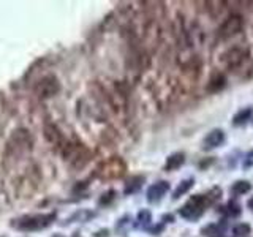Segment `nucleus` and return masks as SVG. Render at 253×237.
Listing matches in <instances>:
<instances>
[{"label": "nucleus", "mask_w": 253, "mask_h": 237, "mask_svg": "<svg viewBox=\"0 0 253 237\" xmlns=\"http://www.w3.org/2000/svg\"><path fill=\"white\" fill-rule=\"evenodd\" d=\"M55 212L49 214H35V215H22L19 219H15L11 221V226L22 233H34L41 231L51 226L55 220Z\"/></svg>", "instance_id": "nucleus-1"}, {"label": "nucleus", "mask_w": 253, "mask_h": 237, "mask_svg": "<svg viewBox=\"0 0 253 237\" xmlns=\"http://www.w3.org/2000/svg\"><path fill=\"white\" fill-rule=\"evenodd\" d=\"M206 206H207V201H206L204 195H195L181 207L179 214L182 219H185L188 221H195L204 214Z\"/></svg>", "instance_id": "nucleus-2"}, {"label": "nucleus", "mask_w": 253, "mask_h": 237, "mask_svg": "<svg viewBox=\"0 0 253 237\" xmlns=\"http://www.w3.org/2000/svg\"><path fill=\"white\" fill-rule=\"evenodd\" d=\"M34 92L38 98L48 100L55 97L60 92V81L55 74H44L43 78L35 84Z\"/></svg>", "instance_id": "nucleus-3"}, {"label": "nucleus", "mask_w": 253, "mask_h": 237, "mask_svg": "<svg viewBox=\"0 0 253 237\" xmlns=\"http://www.w3.org/2000/svg\"><path fill=\"white\" fill-rule=\"evenodd\" d=\"M126 171V164L122 158L112 157L109 160H106L98 168V176L101 179H120Z\"/></svg>", "instance_id": "nucleus-4"}, {"label": "nucleus", "mask_w": 253, "mask_h": 237, "mask_svg": "<svg viewBox=\"0 0 253 237\" xmlns=\"http://www.w3.org/2000/svg\"><path fill=\"white\" fill-rule=\"evenodd\" d=\"M247 59H249V49L244 46H234L231 49H228L226 53L221 55V62L230 70L240 68Z\"/></svg>", "instance_id": "nucleus-5"}, {"label": "nucleus", "mask_w": 253, "mask_h": 237, "mask_svg": "<svg viewBox=\"0 0 253 237\" xmlns=\"http://www.w3.org/2000/svg\"><path fill=\"white\" fill-rule=\"evenodd\" d=\"M244 29V19L240 15H230L221 25L218 27V36L226 40V38H231L234 35L240 34Z\"/></svg>", "instance_id": "nucleus-6"}, {"label": "nucleus", "mask_w": 253, "mask_h": 237, "mask_svg": "<svg viewBox=\"0 0 253 237\" xmlns=\"http://www.w3.org/2000/svg\"><path fill=\"white\" fill-rule=\"evenodd\" d=\"M44 138H46L48 143L55 147V149H67L65 146V138H63V133L60 131V128L57 127L53 122H46L43 127Z\"/></svg>", "instance_id": "nucleus-7"}, {"label": "nucleus", "mask_w": 253, "mask_h": 237, "mask_svg": "<svg viewBox=\"0 0 253 237\" xmlns=\"http://www.w3.org/2000/svg\"><path fill=\"white\" fill-rule=\"evenodd\" d=\"M168 191H169V183L166 181H160V182H155L150 185L147 188V195H145V198H147V201L150 204H155L158 201H162V198L166 195Z\"/></svg>", "instance_id": "nucleus-8"}, {"label": "nucleus", "mask_w": 253, "mask_h": 237, "mask_svg": "<svg viewBox=\"0 0 253 237\" xmlns=\"http://www.w3.org/2000/svg\"><path fill=\"white\" fill-rule=\"evenodd\" d=\"M223 141H225V131L220 130V128H215L211 133H207L206 138L202 139V149L204 150L215 149V147L221 146Z\"/></svg>", "instance_id": "nucleus-9"}, {"label": "nucleus", "mask_w": 253, "mask_h": 237, "mask_svg": "<svg viewBox=\"0 0 253 237\" xmlns=\"http://www.w3.org/2000/svg\"><path fill=\"white\" fill-rule=\"evenodd\" d=\"M226 86V76L221 73V72H215L212 76H211V79H209L207 82V87H206V91L207 92H211V93H217L220 91H223Z\"/></svg>", "instance_id": "nucleus-10"}, {"label": "nucleus", "mask_w": 253, "mask_h": 237, "mask_svg": "<svg viewBox=\"0 0 253 237\" xmlns=\"http://www.w3.org/2000/svg\"><path fill=\"white\" fill-rule=\"evenodd\" d=\"M185 163V153L183 152H176L171 153L166 158V163H164V171H176L182 168V164Z\"/></svg>", "instance_id": "nucleus-11"}, {"label": "nucleus", "mask_w": 253, "mask_h": 237, "mask_svg": "<svg viewBox=\"0 0 253 237\" xmlns=\"http://www.w3.org/2000/svg\"><path fill=\"white\" fill-rule=\"evenodd\" d=\"M144 181H145L144 176H133V177H130L128 181H126V183H125L124 193H125V195H133V193H136V191H139V188L143 187Z\"/></svg>", "instance_id": "nucleus-12"}, {"label": "nucleus", "mask_w": 253, "mask_h": 237, "mask_svg": "<svg viewBox=\"0 0 253 237\" xmlns=\"http://www.w3.org/2000/svg\"><path fill=\"white\" fill-rule=\"evenodd\" d=\"M193 185H195V179H193V177H190V179H185V181H182L179 185H177V188L174 190L173 200H179L181 196H183L185 193H188V191L193 188Z\"/></svg>", "instance_id": "nucleus-13"}, {"label": "nucleus", "mask_w": 253, "mask_h": 237, "mask_svg": "<svg viewBox=\"0 0 253 237\" xmlns=\"http://www.w3.org/2000/svg\"><path fill=\"white\" fill-rule=\"evenodd\" d=\"M95 217V212H92V210H87V209H81L78 210V212H74L70 219L67 220V223H74V221H81V223H84V221H89L90 219H93Z\"/></svg>", "instance_id": "nucleus-14"}, {"label": "nucleus", "mask_w": 253, "mask_h": 237, "mask_svg": "<svg viewBox=\"0 0 253 237\" xmlns=\"http://www.w3.org/2000/svg\"><path fill=\"white\" fill-rule=\"evenodd\" d=\"M252 114H253V109L252 108H245V109L239 111L236 116L233 117V125L234 127H240V125H245L247 122L252 119Z\"/></svg>", "instance_id": "nucleus-15"}, {"label": "nucleus", "mask_w": 253, "mask_h": 237, "mask_svg": "<svg viewBox=\"0 0 253 237\" xmlns=\"http://www.w3.org/2000/svg\"><path fill=\"white\" fill-rule=\"evenodd\" d=\"M252 190V183L249 181H237L233 183L231 187V193L234 196H242L245 193H249V191Z\"/></svg>", "instance_id": "nucleus-16"}, {"label": "nucleus", "mask_w": 253, "mask_h": 237, "mask_svg": "<svg viewBox=\"0 0 253 237\" xmlns=\"http://www.w3.org/2000/svg\"><path fill=\"white\" fill-rule=\"evenodd\" d=\"M136 221H138V226H143V228H147L152 221V214L149 212L147 209H143L138 212V217H136Z\"/></svg>", "instance_id": "nucleus-17"}, {"label": "nucleus", "mask_w": 253, "mask_h": 237, "mask_svg": "<svg viewBox=\"0 0 253 237\" xmlns=\"http://www.w3.org/2000/svg\"><path fill=\"white\" fill-rule=\"evenodd\" d=\"M233 233L236 237H245L252 233V226L249 223H237V225L233 228Z\"/></svg>", "instance_id": "nucleus-18"}, {"label": "nucleus", "mask_w": 253, "mask_h": 237, "mask_svg": "<svg viewBox=\"0 0 253 237\" xmlns=\"http://www.w3.org/2000/svg\"><path fill=\"white\" fill-rule=\"evenodd\" d=\"M116 195H117V193H116L114 190H108L106 193L101 195L98 204H100V206H108V204H111L114 200H116Z\"/></svg>", "instance_id": "nucleus-19"}, {"label": "nucleus", "mask_w": 253, "mask_h": 237, "mask_svg": "<svg viewBox=\"0 0 253 237\" xmlns=\"http://www.w3.org/2000/svg\"><path fill=\"white\" fill-rule=\"evenodd\" d=\"M220 196H221V190H220L218 187H214L211 191H209L207 195H204L207 204H214L215 201H218V200H220Z\"/></svg>", "instance_id": "nucleus-20"}, {"label": "nucleus", "mask_w": 253, "mask_h": 237, "mask_svg": "<svg viewBox=\"0 0 253 237\" xmlns=\"http://www.w3.org/2000/svg\"><path fill=\"white\" fill-rule=\"evenodd\" d=\"M226 212L230 214L231 217L240 215V207H239V204H237L236 201H230V202H228V206H226Z\"/></svg>", "instance_id": "nucleus-21"}, {"label": "nucleus", "mask_w": 253, "mask_h": 237, "mask_svg": "<svg viewBox=\"0 0 253 237\" xmlns=\"http://www.w3.org/2000/svg\"><path fill=\"white\" fill-rule=\"evenodd\" d=\"M252 166H253V150L249 152V155H247L245 162H244V168H245V169H247V168H252Z\"/></svg>", "instance_id": "nucleus-22"}, {"label": "nucleus", "mask_w": 253, "mask_h": 237, "mask_svg": "<svg viewBox=\"0 0 253 237\" xmlns=\"http://www.w3.org/2000/svg\"><path fill=\"white\" fill-rule=\"evenodd\" d=\"M163 220H164V221L169 220V223H171V221H174V217H173V215H164V217H163Z\"/></svg>", "instance_id": "nucleus-23"}, {"label": "nucleus", "mask_w": 253, "mask_h": 237, "mask_svg": "<svg viewBox=\"0 0 253 237\" xmlns=\"http://www.w3.org/2000/svg\"><path fill=\"white\" fill-rule=\"evenodd\" d=\"M247 206H249V209H252V210H253V196L250 198L249 201H247Z\"/></svg>", "instance_id": "nucleus-24"}]
</instances>
